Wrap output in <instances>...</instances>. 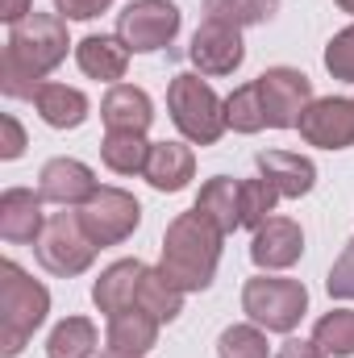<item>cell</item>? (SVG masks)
<instances>
[{"instance_id": "cell-1", "label": "cell", "mask_w": 354, "mask_h": 358, "mask_svg": "<svg viewBox=\"0 0 354 358\" xmlns=\"http://www.w3.org/2000/svg\"><path fill=\"white\" fill-rule=\"evenodd\" d=\"M221 242H225V234L204 213L187 208L163 234L159 267L167 271L183 292H204V287H213L217 267H221Z\"/></svg>"}, {"instance_id": "cell-2", "label": "cell", "mask_w": 354, "mask_h": 358, "mask_svg": "<svg viewBox=\"0 0 354 358\" xmlns=\"http://www.w3.org/2000/svg\"><path fill=\"white\" fill-rule=\"evenodd\" d=\"M46 313H50L46 283L29 279L13 259H4L0 263V355L4 358L21 355L29 346L34 329H42Z\"/></svg>"}, {"instance_id": "cell-3", "label": "cell", "mask_w": 354, "mask_h": 358, "mask_svg": "<svg viewBox=\"0 0 354 358\" xmlns=\"http://www.w3.org/2000/svg\"><path fill=\"white\" fill-rule=\"evenodd\" d=\"M167 113H171L176 129L192 146H213L229 129L225 125V100L208 88L200 76H192V71L171 76V84H167Z\"/></svg>"}, {"instance_id": "cell-4", "label": "cell", "mask_w": 354, "mask_h": 358, "mask_svg": "<svg viewBox=\"0 0 354 358\" xmlns=\"http://www.w3.org/2000/svg\"><path fill=\"white\" fill-rule=\"evenodd\" d=\"M242 313L267 334H292L309 313V287L300 279H279V275L263 271V275L246 279Z\"/></svg>"}, {"instance_id": "cell-5", "label": "cell", "mask_w": 354, "mask_h": 358, "mask_svg": "<svg viewBox=\"0 0 354 358\" xmlns=\"http://www.w3.org/2000/svg\"><path fill=\"white\" fill-rule=\"evenodd\" d=\"M67 46H71V38H67V17H59V13H29L25 21L8 25L4 55L46 80V76L67 59Z\"/></svg>"}, {"instance_id": "cell-6", "label": "cell", "mask_w": 354, "mask_h": 358, "mask_svg": "<svg viewBox=\"0 0 354 358\" xmlns=\"http://www.w3.org/2000/svg\"><path fill=\"white\" fill-rule=\"evenodd\" d=\"M96 242L88 238V229L80 225V213H50L46 217V229L38 234L34 242V255L38 263L59 275V279H76L96 263Z\"/></svg>"}, {"instance_id": "cell-7", "label": "cell", "mask_w": 354, "mask_h": 358, "mask_svg": "<svg viewBox=\"0 0 354 358\" xmlns=\"http://www.w3.org/2000/svg\"><path fill=\"white\" fill-rule=\"evenodd\" d=\"M183 13L176 0H129L117 13V38L129 46V55H155L176 42Z\"/></svg>"}, {"instance_id": "cell-8", "label": "cell", "mask_w": 354, "mask_h": 358, "mask_svg": "<svg viewBox=\"0 0 354 358\" xmlns=\"http://www.w3.org/2000/svg\"><path fill=\"white\" fill-rule=\"evenodd\" d=\"M76 213H80V225L88 229V238L96 246H121L142 225V204L125 187H100Z\"/></svg>"}, {"instance_id": "cell-9", "label": "cell", "mask_w": 354, "mask_h": 358, "mask_svg": "<svg viewBox=\"0 0 354 358\" xmlns=\"http://www.w3.org/2000/svg\"><path fill=\"white\" fill-rule=\"evenodd\" d=\"M255 84H259V96H263L267 129H296L304 108L317 100L313 80L296 67H267Z\"/></svg>"}, {"instance_id": "cell-10", "label": "cell", "mask_w": 354, "mask_h": 358, "mask_svg": "<svg viewBox=\"0 0 354 358\" xmlns=\"http://www.w3.org/2000/svg\"><path fill=\"white\" fill-rule=\"evenodd\" d=\"M187 59L200 76H234L246 59V42H242V29L225 25V21H200L196 34H192V46H187Z\"/></svg>"}, {"instance_id": "cell-11", "label": "cell", "mask_w": 354, "mask_h": 358, "mask_svg": "<svg viewBox=\"0 0 354 358\" xmlns=\"http://www.w3.org/2000/svg\"><path fill=\"white\" fill-rule=\"evenodd\" d=\"M300 138L321 150H346L354 146V96H321L300 117Z\"/></svg>"}, {"instance_id": "cell-12", "label": "cell", "mask_w": 354, "mask_h": 358, "mask_svg": "<svg viewBox=\"0 0 354 358\" xmlns=\"http://www.w3.org/2000/svg\"><path fill=\"white\" fill-rule=\"evenodd\" d=\"M38 192L46 204H59V208H84L92 196L100 192L96 171L80 159H50L42 171H38Z\"/></svg>"}, {"instance_id": "cell-13", "label": "cell", "mask_w": 354, "mask_h": 358, "mask_svg": "<svg viewBox=\"0 0 354 358\" xmlns=\"http://www.w3.org/2000/svg\"><path fill=\"white\" fill-rule=\"evenodd\" d=\"M304 255V229L292 217H271L250 238V263L259 271H288Z\"/></svg>"}, {"instance_id": "cell-14", "label": "cell", "mask_w": 354, "mask_h": 358, "mask_svg": "<svg viewBox=\"0 0 354 358\" xmlns=\"http://www.w3.org/2000/svg\"><path fill=\"white\" fill-rule=\"evenodd\" d=\"M42 192L29 187H4L0 192V238L13 246H34L38 234L46 229V213H42Z\"/></svg>"}, {"instance_id": "cell-15", "label": "cell", "mask_w": 354, "mask_h": 358, "mask_svg": "<svg viewBox=\"0 0 354 358\" xmlns=\"http://www.w3.org/2000/svg\"><path fill=\"white\" fill-rule=\"evenodd\" d=\"M142 275H146V263H142V259H117L113 267H104L100 279L92 283V304H96V313L117 317V313L134 308V304H138V283H142Z\"/></svg>"}, {"instance_id": "cell-16", "label": "cell", "mask_w": 354, "mask_h": 358, "mask_svg": "<svg viewBox=\"0 0 354 358\" xmlns=\"http://www.w3.org/2000/svg\"><path fill=\"white\" fill-rule=\"evenodd\" d=\"M100 121L108 134H146L155 121V100L134 84H113L100 100Z\"/></svg>"}, {"instance_id": "cell-17", "label": "cell", "mask_w": 354, "mask_h": 358, "mask_svg": "<svg viewBox=\"0 0 354 358\" xmlns=\"http://www.w3.org/2000/svg\"><path fill=\"white\" fill-rule=\"evenodd\" d=\"M76 63L88 80L121 84V76L129 67V46L117 34H88L84 42H76Z\"/></svg>"}, {"instance_id": "cell-18", "label": "cell", "mask_w": 354, "mask_h": 358, "mask_svg": "<svg viewBox=\"0 0 354 358\" xmlns=\"http://www.w3.org/2000/svg\"><path fill=\"white\" fill-rule=\"evenodd\" d=\"M142 176L155 192H183L196 179V155L183 142H150V159Z\"/></svg>"}, {"instance_id": "cell-19", "label": "cell", "mask_w": 354, "mask_h": 358, "mask_svg": "<svg viewBox=\"0 0 354 358\" xmlns=\"http://www.w3.org/2000/svg\"><path fill=\"white\" fill-rule=\"evenodd\" d=\"M255 163H259V176L271 179L275 192H279L283 200H300V196H309L313 183H317V167H313V159L292 155V150H263Z\"/></svg>"}, {"instance_id": "cell-20", "label": "cell", "mask_w": 354, "mask_h": 358, "mask_svg": "<svg viewBox=\"0 0 354 358\" xmlns=\"http://www.w3.org/2000/svg\"><path fill=\"white\" fill-rule=\"evenodd\" d=\"M159 346V321L150 313H142L138 304L108 317V334H104V350L113 355H134V358H146L150 350Z\"/></svg>"}, {"instance_id": "cell-21", "label": "cell", "mask_w": 354, "mask_h": 358, "mask_svg": "<svg viewBox=\"0 0 354 358\" xmlns=\"http://www.w3.org/2000/svg\"><path fill=\"white\" fill-rule=\"evenodd\" d=\"M34 108H38V117H42L50 129H80L92 113V104H88L84 92L67 88V84H55V80H46V84L38 88Z\"/></svg>"}, {"instance_id": "cell-22", "label": "cell", "mask_w": 354, "mask_h": 358, "mask_svg": "<svg viewBox=\"0 0 354 358\" xmlns=\"http://www.w3.org/2000/svg\"><path fill=\"white\" fill-rule=\"evenodd\" d=\"M196 213H204L225 238L234 234V229H242V196H238V183L229 176H213L204 187H200V196H196V204H192Z\"/></svg>"}, {"instance_id": "cell-23", "label": "cell", "mask_w": 354, "mask_h": 358, "mask_svg": "<svg viewBox=\"0 0 354 358\" xmlns=\"http://www.w3.org/2000/svg\"><path fill=\"white\" fill-rule=\"evenodd\" d=\"M183 296H187V292H183L163 267H146L142 283H138V308L150 313L159 325L176 321L179 313H183Z\"/></svg>"}, {"instance_id": "cell-24", "label": "cell", "mask_w": 354, "mask_h": 358, "mask_svg": "<svg viewBox=\"0 0 354 358\" xmlns=\"http://www.w3.org/2000/svg\"><path fill=\"white\" fill-rule=\"evenodd\" d=\"M100 159L113 176H142L146 159H150V142H146V134H104Z\"/></svg>"}, {"instance_id": "cell-25", "label": "cell", "mask_w": 354, "mask_h": 358, "mask_svg": "<svg viewBox=\"0 0 354 358\" xmlns=\"http://www.w3.org/2000/svg\"><path fill=\"white\" fill-rule=\"evenodd\" d=\"M100 346V334L88 317H67L50 329L46 338V358H92Z\"/></svg>"}, {"instance_id": "cell-26", "label": "cell", "mask_w": 354, "mask_h": 358, "mask_svg": "<svg viewBox=\"0 0 354 358\" xmlns=\"http://www.w3.org/2000/svg\"><path fill=\"white\" fill-rule=\"evenodd\" d=\"M275 13H279V0H204V17L208 21H225L234 29L263 25Z\"/></svg>"}, {"instance_id": "cell-27", "label": "cell", "mask_w": 354, "mask_h": 358, "mask_svg": "<svg viewBox=\"0 0 354 358\" xmlns=\"http://www.w3.org/2000/svg\"><path fill=\"white\" fill-rule=\"evenodd\" d=\"M225 125L234 134H259V129H267L263 96H259V84L255 80L225 96Z\"/></svg>"}, {"instance_id": "cell-28", "label": "cell", "mask_w": 354, "mask_h": 358, "mask_svg": "<svg viewBox=\"0 0 354 358\" xmlns=\"http://www.w3.org/2000/svg\"><path fill=\"white\" fill-rule=\"evenodd\" d=\"M313 342L330 358H351L354 355V308H334L313 325Z\"/></svg>"}, {"instance_id": "cell-29", "label": "cell", "mask_w": 354, "mask_h": 358, "mask_svg": "<svg viewBox=\"0 0 354 358\" xmlns=\"http://www.w3.org/2000/svg\"><path fill=\"white\" fill-rule=\"evenodd\" d=\"M238 196H242V225L246 229H259L275 217V204H279V192L271 179H242L238 183Z\"/></svg>"}, {"instance_id": "cell-30", "label": "cell", "mask_w": 354, "mask_h": 358, "mask_svg": "<svg viewBox=\"0 0 354 358\" xmlns=\"http://www.w3.org/2000/svg\"><path fill=\"white\" fill-rule=\"evenodd\" d=\"M217 355L221 358H267V334L250 321V325H229L217 338Z\"/></svg>"}, {"instance_id": "cell-31", "label": "cell", "mask_w": 354, "mask_h": 358, "mask_svg": "<svg viewBox=\"0 0 354 358\" xmlns=\"http://www.w3.org/2000/svg\"><path fill=\"white\" fill-rule=\"evenodd\" d=\"M42 84H46V80L34 76L29 67H21L17 59H8V55L0 59V92H4L8 100H34Z\"/></svg>"}, {"instance_id": "cell-32", "label": "cell", "mask_w": 354, "mask_h": 358, "mask_svg": "<svg viewBox=\"0 0 354 358\" xmlns=\"http://www.w3.org/2000/svg\"><path fill=\"white\" fill-rule=\"evenodd\" d=\"M325 71L342 84H354V25L338 29L325 46Z\"/></svg>"}, {"instance_id": "cell-33", "label": "cell", "mask_w": 354, "mask_h": 358, "mask_svg": "<svg viewBox=\"0 0 354 358\" xmlns=\"http://www.w3.org/2000/svg\"><path fill=\"white\" fill-rule=\"evenodd\" d=\"M325 287H330V296H334V300H354V238L342 246V255L334 259Z\"/></svg>"}, {"instance_id": "cell-34", "label": "cell", "mask_w": 354, "mask_h": 358, "mask_svg": "<svg viewBox=\"0 0 354 358\" xmlns=\"http://www.w3.org/2000/svg\"><path fill=\"white\" fill-rule=\"evenodd\" d=\"M0 134H4V138H0V159H4V163L21 159L29 142H25V129H21V121H17L13 113H4V117H0Z\"/></svg>"}, {"instance_id": "cell-35", "label": "cell", "mask_w": 354, "mask_h": 358, "mask_svg": "<svg viewBox=\"0 0 354 358\" xmlns=\"http://www.w3.org/2000/svg\"><path fill=\"white\" fill-rule=\"evenodd\" d=\"M55 13L67 21H96L100 13H108V0H55Z\"/></svg>"}, {"instance_id": "cell-36", "label": "cell", "mask_w": 354, "mask_h": 358, "mask_svg": "<svg viewBox=\"0 0 354 358\" xmlns=\"http://www.w3.org/2000/svg\"><path fill=\"white\" fill-rule=\"evenodd\" d=\"M275 358H330L313 338H288L279 350H275Z\"/></svg>"}, {"instance_id": "cell-37", "label": "cell", "mask_w": 354, "mask_h": 358, "mask_svg": "<svg viewBox=\"0 0 354 358\" xmlns=\"http://www.w3.org/2000/svg\"><path fill=\"white\" fill-rule=\"evenodd\" d=\"M34 13V0H0V21L4 25H17Z\"/></svg>"}, {"instance_id": "cell-38", "label": "cell", "mask_w": 354, "mask_h": 358, "mask_svg": "<svg viewBox=\"0 0 354 358\" xmlns=\"http://www.w3.org/2000/svg\"><path fill=\"white\" fill-rule=\"evenodd\" d=\"M334 4H338L342 13H351V17H354V0H334Z\"/></svg>"}, {"instance_id": "cell-39", "label": "cell", "mask_w": 354, "mask_h": 358, "mask_svg": "<svg viewBox=\"0 0 354 358\" xmlns=\"http://www.w3.org/2000/svg\"><path fill=\"white\" fill-rule=\"evenodd\" d=\"M100 358H134V355H113V350H104Z\"/></svg>"}]
</instances>
